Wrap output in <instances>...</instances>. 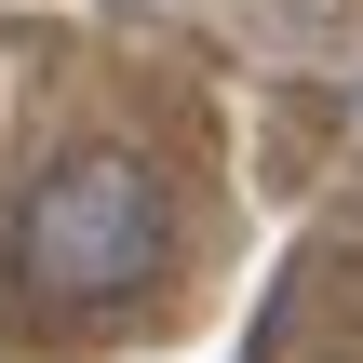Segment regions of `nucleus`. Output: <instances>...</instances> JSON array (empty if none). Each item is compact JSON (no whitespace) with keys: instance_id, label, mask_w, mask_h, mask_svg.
Wrapping results in <instances>:
<instances>
[{"instance_id":"nucleus-1","label":"nucleus","mask_w":363,"mask_h":363,"mask_svg":"<svg viewBox=\"0 0 363 363\" xmlns=\"http://www.w3.org/2000/svg\"><path fill=\"white\" fill-rule=\"evenodd\" d=\"M175 269V202L135 148H54L13 202V283L40 310H121Z\"/></svg>"}]
</instances>
